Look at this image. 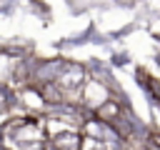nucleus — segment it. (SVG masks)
<instances>
[{"mask_svg": "<svg viewBox=\"0 0 160 150\" xmlns=\"http://www.w3.org/2000/svg\"><path fill=\"white\" fill-rule=\"evenodd\" d=\"M10 108H12V102H10V92L0 85V118H2V115H8V110H10Z\"/></svg>", "mask_w": 160, "mask_h": 150, "instance_id": "nucleus-3", "label": "nucleus"}, {"mask_svg": "<svg viewBox=\"0 0 160 150\" xmlns=\"http://www.w3.org/2000/svg\"><path fill=\"white\" fill-rule=\"evenodd\" d=\"M42 122L15 118L0 128V148L5 150H42Z\"/></svg>", "mask_w": 160, "mask_h": 150, "instance_id": "nucleus-1", "label": "nucleus"}, {"mask_svg": "<svg viewBox=\"0 0 160 150\" xmlns=\"http://www.w3.org/2000/svg\"><path fill=\"white\" fill-rule=\"evenodd\" d=\"M50 148L55 150H78L80 148V135L75 130H62V132H55L50 138Z\"/></svg>", "mask_w": 160, "mask_h": 150, "instance_id": "nucleus-2", "label": "nucleus"}, {"mask_svg": "<svg viewBox=\"0 0 160 150\" xmlns=\"http://www.w3.org/2000/svg\"><path fill=\"white\" fill-rule=\"evenodd\" d=\"M42 150H55V148H50V145H42Z\"/></svg>", "mask_w": 160, "mask_h": 150, "instance_id": "nucleus-4", "label": "nucleus"}]
</instances>
